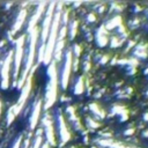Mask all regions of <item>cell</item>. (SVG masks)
Here are the masks:
<instances>
[{
    "label": "cell",
    "mask_w": 148,
    "mask_h": 148,
    "mask_svg": "<svg viewBox=\"0 0 148 148\" xmlns=\"http://www.w3.org/2000/svg\"><path fill=\"white\" fill-rule=\"evenodd\" d=\"M11 61H12V53H9L7 56V58L5 59L4 61V66H3V72H1V75H3V81H1V87L4 89L8 88V84H9V68H11Z\"/></svg>",
    "instance_id": "obj_1"
},
{
    "label": "cell",
    "mask_w": 148,
    "mask_h": 148,
    "mask_svg": "<svg viewBox=\"0 0 148 148\" xmlns=\"http://www.w3.org/2000/svg\"><path fill=\"white\" fill-rule=\"evenodd\" d=\"M22 46H23V37L19 38L18 41V44H16V51H15V57H14V60H15V76L18 75L19 73V70H20V64H21V59H22Z\"/></svg>",
    "instance_id": "obj_2"
},
{
    "label": "cell",
    "mask_w": 148,
    "mask_h": 148,
    "mask_svg": "<svg viewBox=\"0 0 148 148\" xmlns=\"http://www.w3.org/2000/svg\"><path fill=\"white\" fill-rule=\"evenodd\" d=\"M29 90H30V82H27V86L23 88L22 90V94H21V97H20V100H19V108L16 109V112L20 111V109L22 108V105L24 104L26 100H27V96L29 94Z\"/></svg>",
    "instance_id": "obj_3"
},
{
    "label": "cell",
    "mask_w": 148,
    "mask_h": 148,
    "mask_svg": "<svg viewBox=\"0 0 148 148\" xmlns=\"http://www.w3.org/2000/svg\"><path fill=\"white\" fill-rule=\"evenodd\" d=\"M31 44H30V53H29V59H28V68L31 66V63L34 60V50H35V43H36V30L34 31V35L31 36Z\"/></svg>",
    "instance_id": "obj_4"
},
{
    "label": "cell",
    "mask_w": 148,
    "mask_h": 148,
    "mask_svg": "<svg viewBox=\"0 0 148 148\" xmlns=\"http://www.w3.org/2000/svg\"><path fill=\"white\" fill-rule=\"evenodd\" d=\"M24 18H26V11H22L20 14H19V20H18V22L15 23V29H14V31H16V30H19L20 29V27L22 26V22L24 21Z\"/></svg>",
    "instance_id": "obj_5"
},
{
    "label": "cell",
    "mask_w": 148,
    "mask_h": 148,
    "mask_svg": "<svg viewBox=\"0 0 148 148\" xmlns=\"http://www.w3.org/2000/svg\"><path fill=\"white\" fill-rule=\"evenodd\" d=\"M38 112H39V105L36 107L35 109V112H34V116L31 117V127H34L37 123V117H38Z\"/></svg>",
    "instance_id": "obj_6"
},
{
    "label": "cell",
    "mask_w": 148,
    "mask_h": 148,
    "mask_svg": "<svg viewBox=\"0 0 148 148\" xmlns=\"http://www.w3.org/2000/svg\"><path fill=\"white\" fill-rule=\"evenodd\" d=\"M20 143H21V139H18V141L15 142V145H14L13 148H19L20 147Z\"/></svg>",
    "instance_id": "obj_7"
},
{
    "label": "cell",
    "mask_w": 148,
    "mask_h": 148,
    "mask_svg": "<svg viewBox=\"0 0 148 148\" xmlns=\"http://www.w3.org/2000/svg\"><path fill=\"white\" fill-rule=\"evenodd\" d=\"M38 145H39V138L37 139V141H36V145H35V147H34V148H37V147H38Z\"/></svg>",
    "instance_id": "obj_8"
},
{
    "label": "cell",
    "mask_w": 148,
    "mask_h": 148,
    "mask_svg": "<svg viewBox=\"0 0 148 148\" xmlns=\"http://www.w3.org/2000/svg\"><path fill=\"white\" fill-rule=\"evenodd\" d=\"M0 115H1V102H0Z\"/></svg>",
    "instance_id": "obj_9"
}]
</instances>
